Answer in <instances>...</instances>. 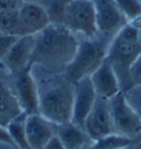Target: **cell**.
<instances>
[{"label": "cell", "instance_id": "obj_1", "mask_svg": "<svg viewBox=\"0 0 141 149\" xmlns=\"http://www.w3.org/2000/svg\"><path fill=\"white\" fill-rule=\"evenodd\" d=\"M76 34L64 24L50 23L35 34L30 66L40 65L50 72L66 69L78 49Z\"/></svg>", "mask_w": 141, "mask_h": 149}, {"label": "cell", "instance_id": "obj_2", "mask_svg": "<svg viewBox=\"0 0 141 149\" xmlns=\"http://www.w3.org/2000/svg\"><path fill=\"white\" fill-rule=\"evenodd\" d=\"M141 54L139 28L128 23L116 34L108 49L106 60L111 64L118 77L121 91L131 88L130 69Z\"/></svg>", "mask_w": 141, "mask_h": 149}, {"label": "cell", "instance_id": "obj_3", "mask_svg": "<svg viewBox=\"0 0 141 149\" xmlns=\"http://www.w3.org/2000/svg\"><path fill=\"white\" fill-rule=\"evenodd\" d=\"M39 87V113L55 124L72 122L75 83L54 79L42 83Z\"/></svg>", "mask_w": 141, "mask_h": 149}, {"label": "cell", "instance_id": "obj_4", "mask_svg": "<svg viewBox=\"0 0 141 149\" xmlns=\"http://www.w3.org/2000/svg\"><path fill=\"white\" fill-rule=\"evenodd\" d=\"M113 39L98 34L81 40L73 61L65 69L64 76L72 83L90 76L106 60Z\"/></svg>", "mask_w": 141, "mask_h": 149}, {"label": "cell", "instance_id": "obj_5", "mask_svg": "<svg viewBox=\"0 0 141 149\" xmlns=\"http://www.w3.org/2000/svg\"><path fill=\"white\" fill-rule=\"evenodd\" d=\"M63 24L73 33H79L84 38L98 36L93 0H71L66 8Z\"/></svg>", "mask_w": 141, "mask_h": 149}, {"label": "cell", "instance_id": "obj_6", "mask_svg": "<svg viewBox=\"0 0 141 149\" xmlns=\"http://www.w3.org/2000/svg\"><path fill=\"white\" fill-rule=\"evenodd\" d=\"M108 101L116 133L136 140L141 134V117L129 105L124 92L120 91Z\"/></svg>", "mask_w": 141, "mask_h": 149}, {"label": "cell", "instance_id": "obj_7", "mask_svg": "<svg viewBox=\"0 0 141 149\" xmlns=\"http://www.w3.org/2000/svg\"><path fill=\"white\" fill-rule=\"evenodd\" d=\"M98 33L108 38L115 37L129 22L115 0H93Z\"/></svg>", "mask_w": 141, "mask_h": 149}, {"label": "cell", "instance_id": "obj_8", "mask_svg": "<svg viewBox=\"0 0 141 149\" xmlns=\"http://www.w3.org/2000/svg\"><path fill=\"white\" fill-rule=\"evenodd\" d=\"M84 129L93 143L116 133L108 100L97 96L94 106L86 118Z\"/></svg>", "mask_w": 141, "mask_h": 149}, {"label": "cell", "instance_id": "obj_9", "mask_svg": "<svg viewBox=\"0 0 141 149\" xmlns=\"http://www.w3.org/2000/svg\"><path fill=\"white\" fill-rule=\"evenodd\" d=\"M11 75L13 76V88L22 112L26 115L39 113V87L31 73V68L29 66Z\"/></svg>", "mask_w": 141, "mask_h": 149}, {"label": "cell", "instance_id": "obj_10", "mask_svg": "<svg viewBox=\"0 0 141 149\" xmlns=\"http://www.w3.org/2000/svg\"><path fill=\"white\" fill-rule=\"evenodd\" d=\"M34 44L35 34L20 36L0 62L10 74H15L29 68L34 50Z\"/></svg>", "mask_w": 141, "mask_h": 149}, {"label": "cell", "instance_id": "obj_11", "mask_svg": "<svg viewBox=\"0 0 141 149\" xmlns=\"http://www.w3.org/2000/svg\"><path fill=\"white\" fill-rule=\"evenodd\" d=\"M56 132L58 124L51 122L40 113L26 115V133L30 149H43L56 136Z\"/></svg>", "mask_w": 141, "mask_h": 149}, {"label": "cell", "instance_id": "obj_12", "mask_svg": "<svg viewBox=\"0 0 141 149\" xmlns=\"http://www.w3.org/2000/svg\"><path fill=\"white\" fill-rule=\"evenodd\" d=\"M97 94L90 81V76L77 81L75 83L72 123L84 129L86 118L94 106Z\"/></svg>", "mask_w": 141, "mask_h": 149}, {"label": "cell", "instance_id": "obj_13", "mask_svg": "<svg viewBox=\"0 0 141 149\" xmlns=\"http://www.w3.org/2000/svg\"><path fill=\"white\" fill-rule=\"evenodd\" d=\"M8 71L0 68V125L7 126L9 123L22 114V109L15 93L12 80L8 77Z\"/></svg>", "mask_w": 141, "mask_h": 149}, {"label": "cell", "instance_id": "obj_14", "mask_svg": "<svg viewBox=\"0 0 141 149\" xmlns=\"http://www.w3.org/2000/svg\"><path fill=\"white\" fill-rule=\"evenodd\" d=\"M18 13L22 36L37 34L50 24L47 11L42 5L21 2L18 8Z\"/></svg>", "mask_w": 141, "mask_h": 149}, {"label": "cell", "instance_id": "obj_15", "mask_svg": "<svg viewBox=\"0 0 141 149\" xmlns=\"http://www.w3.org/2000/svg\"><path fill=\"white\" fill-rule=\"evenodd\" d=\"M90 81L98 97L109 100L121 91L118 77L107 60H105L99 68L90 75Z\"/></svg>", "mask_w": 141, "mask_h": 149}, {"label": "cell", "instance_id": "obj_16", "mask_svg": "<svg viewBox=\"0 0 141 149\" xmlns=\"http://www.w3.org/2000/svg\"><path fill=\"white\" fill-rule=\"evenodd\" d=\"M56 136L65 149H85L93 144L85 129L72 122L58 125Z\"/></svg>", "mask_w": 141, "mask_h": 149}, {"label": "cell", "instance_id": "obj_17", "mask_svg": "<svg viewBox=\"0 0 141 149\" xmlns=\"http://www.w3.org/2000/svg\"><path fill=\"white\" fill-rule=\"evenodd\" d=\"M26 114L22 113L18 117L12 119L8 125V132L18 149H30L26 133Z\"/></svg>", "mask_w": 141, "mask_h": 149}, {"label": "cell", "instance_id": "obj_18", "mask_svg": "<svg viewBox=\"0 0 141 149\" xmlns=\"http://www.w3.org/2000/svg\"><path fill=\"white\" fill-rule=\"evenodd\" d=\"M18 8L0 10V29L2 33L15 34L18 37L22 36Z\"/></svg>", "mask_w": 141, "mask_h": 149}, {"label": "cell", "instance_id": "obj_19", "mask_svg": "<svg viewBox=\"0 0 141 149\" xmlns=\"http://www.w3.org/2000/svg\"><path fill=\"white\" fill-rule=\"evenodd\" d=\"M135 143L133 139L118 133L110 134L92 144L93 149H124Z\"/></svg>", "mask_w": 141, "mask_h": 149}, {"label": "cell", "instance_id": "obj_20", "mask_svg": "<svg viewBox=\"0 0 141 149\" xmlns=\"http://www.w3.org/2000/svg\"><path fill=\"white\" fill-rule=\"evenodd\" d=\"M71 0H44L42 6L47 11L50 23L63 24L67 5Z\"/></svg>", "mask_w": 141, "mask_h": 149}, {"label": "cell", "instance_id": "obj_21", "mask_svg": "<svg viewBox=\"0 0 141 149\" xmlns=\"http://www.w3.org/2000/svg\"><path fill=\"white\" fill-rule=\"evenodd\" d=\"M128 22H133L141 18V0H115Z\"/></svg>", "mask_w": 141, "mask_h": 149}, {"label": "cell", "instance_id": "obj_22", "mask_svg": "<svg viewBox=\"0 0 141 149\" xmlns=\"http://www.w3.org/2000/svg\"><path fill=\"white\" fill-rule=\"evenodd\" d=\"M18 36L9 34V33H0V61L9 52L11 47L15 44L18 39Z\"/></svg>", "mask_w": 141, "mask_h": 149}, {"label": "cell", "instance_id": "obj_23", "mask_svg": "<svg viewBox=\"0 0 141 149\" xmlns=\"http://www.w3.org/2000/svg\"><path fill=\"white\" fill-rule=\"evenodd\" d=\"M130 81L132 87L141 85V54L139 55V58L136 60V62L132 64V66H131Z\"/></svg>", "mask_w": 141, "mask_h": 149}, {"label": "cell", "instance_id": "obj_24", "mask_svg": "<svg viewBox=\"0 0 141 149\" xmlns=\"http://www.w3.org/2000/svg\"><path fill=\"white\" fill-rule=\"evenodd\" d=\"M0 145H7V146L12 147L13 149H18L11 138L7 126H3V125H0Z\"/></svg>", "mask_w": 141, "mask_h": 149}, {"label": "cell", "instance_id": "obj_25", "mask_svg": "<svg viewBox=\"0 0 141 149\" xmlns=\"http://www.w3.org/2000/svg\"><path fill=\"white\" fill-rule=\"evenodd\" d=\"M43 149H65V147L62 145V143L60 141V139L58 138V136H55V137H53L47 145L44 147Z\"/></svg>", "mask_w": 141, "mask_h": 149}, {"label": "cell", "instance_id": "obj_26", "mask_svg": "<svg viewBox=\"0 0 141 149\" xmlns=\"http://www.w3.org/2000/svg\"><path fill=\"white\" fill-rule=\"evenodd\" d=\"M20 2L23 3H38V5H42L44 2V0H20Z\"/></svg>", "mask_w": 141, "mask_h": 149}, {"label": "cell", "instance_id": "obj_27", "mask_svg": "<svg viewBox=\"0 0 141 149\" xmlns=\"http://www.w3.org/2000/svg\"><path fill=\"white\" fill-rule=\"evenodd\" d=\"M124 149H138V147H137V144H133L132 145H130V146H128V147H126V148H124Z\"/></svg>", "mask_w": 141, "mask_h": 149}, {"label": "cell", "instance_id": "obj_28", "mask_svg": "<svg viewBox=\"0 0 141 149\" xmlns=\"http://www.w3.org/2000/svg\"><path fill=\"white\" fill-rule=\"evenodd\" d=\"M139 41L141 42V28L139 29Z\"/></svg>", "mask_w": 141, "mask_h": 149}, {"label": "cell", "instance_id": "obj_29", "mask_svg": "<svg viewBox=\"0 0 141 149\" xmlns=\"http://www.w3.org/2000/svg\"><path fill=\"white\" fill-rule=\"evenodd\" d=\"M137 147H138V149H141V141H139V143L137 144Z\"/></svg>", "mask_w": 141, "mask_h": 149}, {"label": "cell", "instance_id": "obj_30", "mask_svg": "<svg viewBox=\"0 0 141 149\" xmlns=\"http://www.w3.org/2000/svg\"><path fill=\"white\" fill-rule=\"evenodd\" d=\"M85 149H93V148H92V145H90V146H88V147H86Z\"/></svg>", "mask_w": 141, "mask_h": 149}, {"label": "cell", "instance_id": "obj_31", "mask_svg": "<svg viewBox=\"0 0 141 149\" xmlns=\"http://www.w3.org/2000/svg\"><path fill=\"white\" fill-rule=\"evenodd\" d=\"M137 139H139V141H141V134H140V135H139V137H138V138H137Z\"/></svg>", "mask_w": 141, "mask_h": 149}, {"label": "cell", "instance_id": "obj_32", "mask_svg": "<svg viewBox=\"0 0 141 149\" xmlns=\"http://www.w3.org/2000/svg\"><path fill=\"white\" fill-rule=\"evenodd\" d=\"M0 33H2V32H1V29H0Z\"/></svg>", "mask_w": 141, "mask_h": 149}]
</instances>
